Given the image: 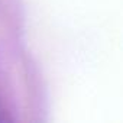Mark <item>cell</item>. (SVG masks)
Masks as SVG:
<instances>
[{
    "instance_id": "1",
    "label": "cell",
    "mask_w": 123,
    "mask_h": 123,
    "mask_svg": "<svg viewBox=\"0 0 123 123\" xmlns=\"http://www.w3.org/2000/svg\"><path fill=\"white\" fill-rule=\"evenodd\" d=\"M9 120V114H7V110L3 107V104L0 103V122H7Z\"/></svg>"
}]
</instances>
